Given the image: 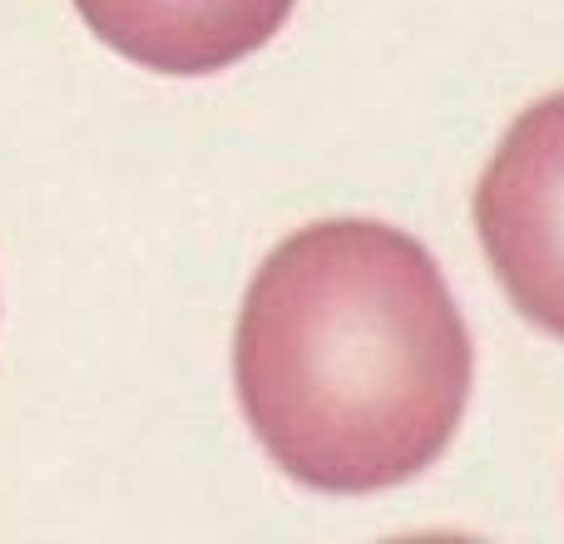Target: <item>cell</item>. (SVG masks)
I'll return each instance as SVG.
<instances>
[{
    "label": "cell",
    "mask_w": 564,
    "mask_h": 544,
    "mask_svg": "<svg viewBox=\"0 0 564 544\" xmlns=\"http://www.w3.org/2000/svg\"><path fill=\"white\" fill-rule=\"evenodd\" d=\"M476 347L426 243L377 218L288 233L248 282L234 387L292 480L371 496L446 456Z\"/></svg>",
    "instance_id": "6da1fadb"
},
{
    "label": "cell",
    "mask_w": 564,
    "mask_h": 544,
    "mask_svg": "<svg viewBox=\"0 0 564 544\" xmlns=\"http://www.w3.org/2000/svg\"><path fill=\"white\" fill-rule=\"evenodd\" d=\"M470 208L520 317L564 341V89L506 129Z\"/></svg>",
    "instance_id": "7a4b0ae2"
},
{
    "label": "cell",
    "mask_w": 564,
    "mask_h": 544,
    "mask_svg": "<svg viewBox=\"0 0 564 544\" xmlns=\"http://www.w3.org/2000/svg\"><path fill=\"white\" fill-rule=\"evenodd\" d=\"M297 0H75L85 25L159 75H218L288 25Z\"/></svg>",
    "instance_id": "3957f363"
}]
</instances>
